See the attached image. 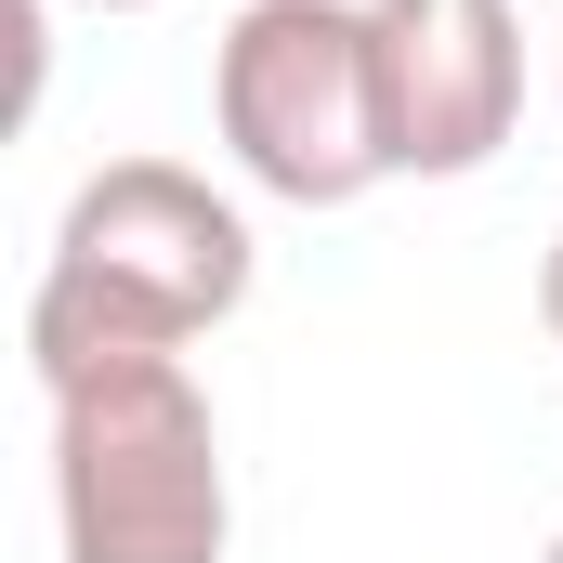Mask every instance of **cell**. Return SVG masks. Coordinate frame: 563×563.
<instances>
[{"mask_svg":"<svg viewBox=\"0 0 563 563\" xmlns=\"http://www.w3.org/2000/svg\"><path fill=\"white\" fill-rule=\"evenodd\" d=\"M263 276L250 250V210L184 170V157H106L66 223H53V263L26 288V367L40 380H79L106 354H184L210 341Z\"/></svg>","mask_w":563,"mask_h":563,"instance_id":"cell-1","label":"cell"},{"mask_svg":"<svg viewBox=\"0 0 563 563\" xmlns=\"http://www.w3.org/2000/svg\"><path fill=\"white\" fill-rule=\"evenodd\" d=\"M210 119H223V157L288 210H354L367 184H394L367 0H236L210 53Z\"/></svg>","mask_w":563,"mask_h":563,"instance_id":"cell-3","label":"cell"},{"mask_svg":"<svg viewBox=\"0 0 563 563\" xmlns=\"http://www.w3.org/2000/svg\"><path fill=\"white\" fill-rule=\"evenodd\" d=\"M538 563H563V538H551V551H538Z\"/></svg>","mask_w":563,"mask_h":563,"instance_id":"cell-8","label":"cell"},{"mask_svg":"<svg viewBox=\"0 0 563 563\" xmlns=\"http://www.w3.org/2000/svg\"><path fill=\"white\" fill-rule=\"evenodd\" d=\"M538 328H551V354H563V236L538 250Z\"/></svg>","mask_w":563,"mask_h":563,"instance_id":"cell-5","label":"cell"},{"mask_svg":"<svg viewBox=\"0 0 563 563\" xmlns=\"http://www.w3.org/2000/svg\"><path fill=\"white\" fill-rule=\"evenodd\" d=\"M53 394V525L66 563H223L236 485H223V420L184 354H106Z\"/></svg>","mask_w":563,"mask_h":563,"instance_id":"cell-2","label":"cell"},{"mask_svg":"<svg viewBox=\"0 0 563 563\" xmlns=\"http://www.w3.org/2000/svg\"><path fill=\"white\" fill-rule=\"evenodd\" d=\"M79 13H157V0H79Z\"/></svg>","mask_w":563,"mask_h":563,"instance_id":"cell-6","label":"cell"},{"mask_svg":"<svg viewBox=\"0 0 563 563\" xmlns=\"http://www.w3.org/2000/svg\"><path fill=\"white\" fill-rule=\"evenodd\" d=\"M380 157L394 184H472L525 119V13L511 0H367Z\"/></svg>","mask_w":563,"mask_h":563,"instance_id":"cell-4","label":"cell"},{"mask_svg":"<svg viewBox=\"0 0 563 563\" xmlns=\"http://www.w3.org/2000/svg\"><path fill=\"white\" fill-rule=\"evenodd\" d=\"M551 106H563V40H551Z\"/></svg>","mask_w":563,"mask_h":563,"instance_id":"cell-7","label":"cell"}]
</instances>
